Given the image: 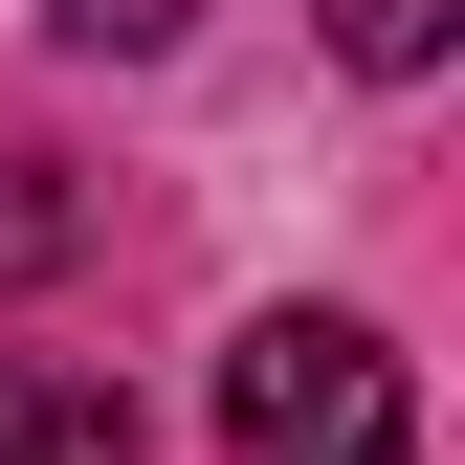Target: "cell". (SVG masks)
<instances>
[{"label":"cell","mask_w":465,"mask_h":465,"mask_svg":"<svg viewBox=\"0 0 465 465\" xmlns=\"http://www.w3.org/2000/svg\"><path fill=\"white\" fill-rule=\"evenodd\" d=\"M222 465H421V399L355 311H266L222 355Z\"/></svg>","instance_id":"cell-1"},{"label":"cell","mask_w":465,"mask_h":465,"mask_svg":"<svg viewBox=\"0 0 465 465\" xmlns=\"http://www.w3.org/2000/svg\"><path fill=\"white\" fill-rule=\"evenodd\" d=\"M0 465H134V399H111V377H45V355H0Z\"/></svg>","instance_id":"cell-2"},{"label":"cell","mask_w":465,"mask_h":465,"mask_svg":"<svg viewBox=\"0 0 465 465\" xmlns=\"http://www.w3.org/2000/svg\"><path fill=\"white\" fill-rule=\"evenodd\" d=\"M178 23H200V0H45V45H89V67H155Z\"/></svg>","instance_id":"cell-3"},{"label":"cell","mask_w":465,"mask_h":465,"mask_svg":"<svg viewBox=\"0 0 465 465\" xmlns=\"http://www.w3.org/2000/svg\"><path fill=\"white\" fill-rule=\"evenodd\" d=\"M311 23L355 45V67H443V23H465V0H311Z\"/></svg>","instance_id":"cell-4"},{"label":"cell","mask_w":465,"mask_h":465,"mask_svg":"<svg viewBox=\"0 0 465 465\" xmlns=\"http://www.w3.org/2000/svg\"><path fill=\"white\" fill-rule=\"evenodd\" d=\"M67 244V200H45V155H0V266H45Z\"/></svg>","instance_id":"cell-5"}]
</instances>
